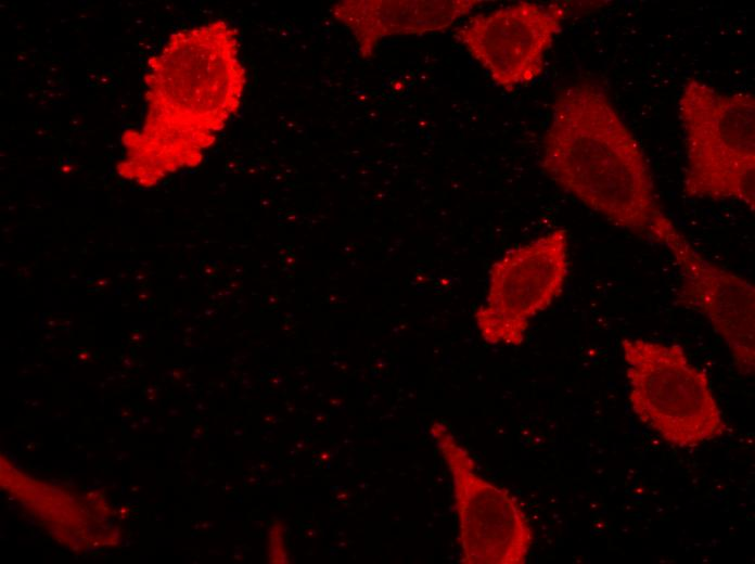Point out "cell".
Masks as SVG:
<instances>
[{
  "label": "cell",
  "mask_w": 755,
  "mask_h": 564,
  "mask_svg": "<svg viewBox=\"0 0 755 564\" xmlns=\"http://www.w3.org/2000/svg\"><path fill=\"white\" fill-rule=\"evenodd\" d=\"M541 166L562 190L618 228L660 244L676 228L638 140L598 85L574 84L556 93Z\"/></svg>",
  "instance_id": "obj_1"
},
{
  "label": "cell",
  "mask_w": 755,
  "mask_h": 564,
  "mask_svg": "<svg viewBox=\"0 0 755 564\" xmlns=\"http://www.w3.org/2000/svg\"><path fill=\"white\" fill-rule=\"evenodd\" d=\"M689 197L755 206V98L688 79L678 99Z\"/></svg>",
  "instance_id": "obj_2"
},
{
  "label": "cell",
  "mask_w": 755,
  "mask_h": 564,
  "mask_svg": "<svg viewBox=\"0 0 755 564\" xmlns=\"http://www.w3.org/2000/svg\"><path fill=\"white\" fill-rule=\"evenodd\" d=\"M620 346L629 405L641 423L680 448L696 447L726 433L707 375L680 345L624 338Z\"/></svg>",
  "instance_id": "obj_3"
},
{
  "label": "cell",
  "mask_w": 755,
  "mask_h": 564,
  "mask_svg": "<svg viewBox=\"0 0 755 564\" xmlns=\"http://www.w3.org/2000/svg\"><path fill=\"white\" fill-rule=\"evenodd\" d=\"M568 266L567 231L561 228L496 260L486 302L475 313L483 338L490 344L523 343L530 320L561 294Z\"/></svg>",
  "instance_id": "obj_4"
},
{
  "label": "cell",
  "mask_w": 755,
  "mask_h": 564,
  "mask_svg": "<svg viewBox=\"0 0 755 564\" xmlns=\"http://www.w3.org/2000/svg\"><path fill=\"white\" fill-rule=\"evenodd\" d=\"M431 435L452 476L461 562L525 563L533 531L516 499L475 472L471 454L444 423L434 422Z\"/></svg>",
  "instance_id": "obj_5"
},
{
  "label": "cell",
  "mask_w": 755,
  "mask_h": 564,
  "mask_svg": "<svg viewBox=\"0 0 755 564\" xmlns=\"http://www.w3.org/2000/svg\"><path fill=\"white\" fill-rule=\"evenodd\" d=\"M567 7L516 2L477 14L453 37L506 90L527 85L543 72L547 51L561 30Z\"/></svg>",
  "instance_id": "obj_6"
},
{
  "label": "cell",
  "mask_w": 755,
  "mask_h": 564,
  "mask_svg": "<svg viewBox=\"0 0 755 564\" xmlns=\"http://www.w3.org/2000/svg\"><path fill=\"white\" fill-rule=\"evenodd\" d=\"M681 275L678 302L707 318L726 343L738 371L753 373L755 363V289L745 278L702 256L679 231L663 244Z\"/></svg>",
  "instance_id": "obj_7"
},
{
  "label": "cell",
  "mask_w": 755,
  "mask_h": 564,
  "mask_svg": "<svg viewBox=\"0 0 755 564\" xmlns=\"http://www.w3.org/2000/svg\"><path fill=\"white\" fill-rule=\"evenodd\" d=\"M477 0L342 1L333 15L353 33L363 59L393 35H422L449 28L470 13Z\"/></svg>",
  "instance_id": "obj_8"
}]
</instances>
